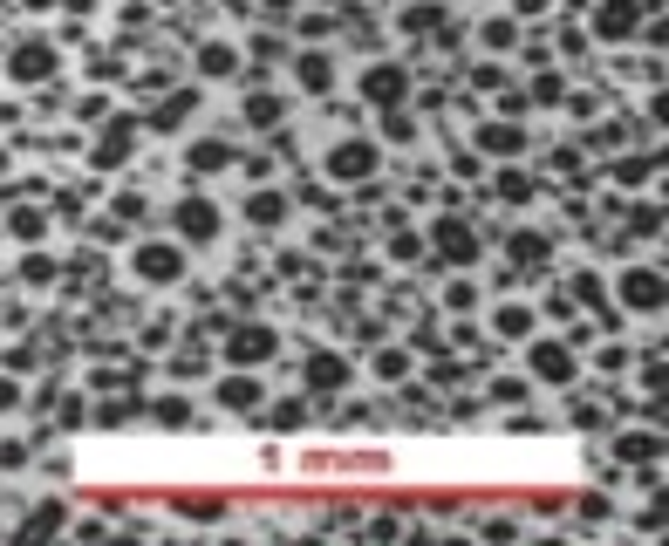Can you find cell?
Returning <instances> with one entry per match:
<instances>
[]
</instances>
